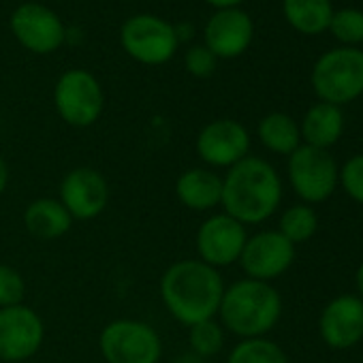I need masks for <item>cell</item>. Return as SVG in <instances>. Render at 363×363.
Returning a JSON list of instances; mask_svg holds the SVG:
<instances>
[{"instance_id":"cell-10","label":"cell","mask_w":363,"mask_h":363,"mask_svg":"<svg viewBox=\"0 0 363 363\" xmlns=\"http://www.w3.org/2000/svg\"><path fill=\"white\" fill-rule=\"evenodd\" d=\"M43 318L28 306L0 308V361L22 363L35 357L43 344Z\"/></svg>"},{"instance_id":"cell-11","label":"cell","mask_w":363,"mask_h":363,"mask_svg":"<svg viewBox=\"0 0 363 363\" xmlns=\"http://www.w3.org/2000/svg\"><path fill=\"white\" fill-rule=\"evenodd\" d=\"M248 233L242 223L225 212L208 216L197 229V259L214 269L229 267L240 261Z\"/></svg>"},{"instance_id":"cell-15","label":"cell","mask_w":363,"mask_h":363,"mask_svg":"<svg viewBox=\"0 0 363 363\" xmlns=\"http://www.w3.org/2000/svg\"><path fill=\"white\" fill-rule=\"evenodd\" d=\"M318 333L333 350H348L363 340V301L357 295H337L320 312Z\"/></svg>"},{"instance_id":"cell-25","label":"cell","mask_w":363,"mask_h":363,"mask_svg":"<svg viewBox=\"0 0 363 363\" xmlns=\"http://www.w3.org/2000/svg\"><path fill=\"white\" fill-rule=\"evenodd\" d=\"M329 30L340 43H346V45L361 43L363 41V11H359V9L333 11Z\"/></svg>"},{"instance_id":"cell-28","label":"cell","mask_w":363,"mask_h":363,"mask_svg":"<svg viewBox=\"0 0 363 363\" xmlns=\"http://www.w3.org/2000/svg\"><path fill=\"white\" fill-rule=\"evenodd\" d=\"M216 65H218V58L206 48V45H197V48H191L184 56V69L193 75V77H199V79H206L210 77L214 71H216Z\"/></svg>"},{"instance_id":"cell-5","label":"cell","mask_w":363,"mask_h":363,"mask_svg":"<svg viewBox=\"0 0 363 363\" xmlns=\"http://www.w3.org/2000/svg\"><path fill=\"white\" fill-rule=\"evenodd\" d=\"M291 189L306 206L327 201L340 184V167L329 150L301 143L286 162Z\"/></svg>"},{"instance_id":"cell-9","label":"cell","mask_w":363,"mask_h":363,"mask_svg":"<svg viewBox=\"0 0 363 363\" xmlns=\"http://www.w3.org/2000/svg\"><path fill=\"white\" fill-rule=\"evenodd\" d=\"M293 261L295 246L278 229H267L248 235L238 263L242 265L246 278L272 284L276 278L289 272Z\"/></svg>"},{"instance_id":"cell-19","label":"cell","mask_w":363,"mask_h":363,"mask_svg":"<svg viewBox=\"0 0 363 363\" xmlns=\"http://www.w3.org/2000/svg\"><path fill=\"white\" fill-rule=\"evenodd\" d=\"M299 133L306 145L329 150L340 141L344 133V113L337 105L320 101L306 111Z\"/></svg>"},{"instance_id":"cell-6","label":"cell","mask_w":363,"mask_h":363,"mask_svg":"<svg viewBox=\"0 0 363 363\" xmlns=\"http://www.w3.org/2000/svg\"><path fill=\"white\" fill-rule=\"evenodd\" d=\"M105 363H158L162 340L156 329L137 318H116L99 335Z\"/></svg>"},{"instance_id":"cell-18","label":"cell","mask_w":363,"mask_h":363,"mask_svg":"<svg viewBox=\"0 0 363 363\" xmlns=\"http://www.w3.org/2000/svg\"><path fill=\"white\" fill-rule=\"evenodd\" d=\"M24 225L33 238L41 242H52L65 238L71 231L73 218L58 199L41 197L28 203L24 212Z\"/></svg>"},{"instance_id":"cell-22","label":"cell","mask_w":363,"mask_h":363,"mask_svg":"<svg viewBox=\"0 0 363 363\" xmlns=\"http://www.w3.org/2000/svg\"><path fill=\"white\" fill-rule=\"evenodd\" d=\"M278 231L293 244H303L312 240L318 231V214L312 206L297 203L284 210L278 223Z\"/></svg>"},{"instance_id":"cell-16","label":"cell","mask_w":363,"mask_h":363,"mask_svg":"<svg viewBox=\"0 0 363 363\" xmlns=\"http://www.w3.org/2000/svg\"><path fill=\"white\" fill-rule=\"evenodd\" d=\"M255 37V26L242 9H218L206 24V48L216 58L242 56Z\"/></svg>"},{"instance_id":"cell-14","label":"cell","mask_w":363,"mask_h":363,"mask_svg":"<svg viewBox=\"0 0 363 363\" xmlns=\"http://www.w3.org/2000/svg\"><path fill=\"white\" fill-rule=\"evenodd\" d=\"M11 33L33 54H52L65 43L60 18L45 5L24 3L11 16Z\"/></svg>"},{"instance_id":"cell-20","label":"cell","mask_w":363,"mask_h":363,"mask_svg":"<svg viewBox=\"0 0 363 363\" xmlns=\"http://www.w3.org/2000/svg\"><path fill=\"white\" fill-rule=\"evenodd\" d=\"M286 22L301 35H320L329 28L331 0H282Z\"/></svg>"},{"instance_id":"cell-1","label":"cell","mask_w":363,"mask_h":363,"mask_svg":"<svg viewBox=\"0 0 363 363\" xmlns=\"http://www.w3.org/2000/svg\"><path fill=\"white\" fill-rule=\"evenodd\" d=\"M223 293L225 280L220 272L199 259L175 261L160 278L162 306L177 323L186 327L216 318Z\"/></svg>"},{"instance_id":"cell-12","label":"cell","mask_w":363,"mask_h":363,"mask_svg":"<svg viewBox=\"0 0 363 363\" xmlns=\"http://www.w3.org/2000/svg\"><path fill=\"white\" fill-rule=\"evenodd\" d=\"M195 147L208 169H231L248 156L250 135L242 122L220 118L199 130Z\"/></svg>"},{"instance_id":"cell-26","label":"cell","mask_w":363,"mask_h":363,"mask_svg":"<svg viewBox=\"0 0 363 363\" xmlns=\"http://www.w3.org/2000/svg\"><path fill=\"white\" fill-rule=\"evenodd\" d=\"M24 295H26V282L22 274L11 265L0 263V308L24 303Z\"/></svg>"},{"instance_id":"cell-31","label":"cell","mask_w":363,"mask_h":363,"mask_svg":"<svg viewBox=\"0 0 363 363\" xmlns=\"http://www.w3.org/2000/svg\"><path fill=\"white\" fill-rule=\"evenodd\" d=\"M175 363H208V359H203V357H199V354H195V352H184V354H179L177 359H175Z\"/></svg>"},{"instance_id":"cell-17","label":"cell","mask_w":363,"mask_h":363,"mask_svg":"<svg viewBox=\"0 0 363 363\" xmlns=\"http://www.w3.org/2000/svg\"><path fill=\"white\" fill-rule=\"evenodd\" d=\"M177 201L193 212H212L223 201V175L208 167H193L175 182Z\"/></svg>"},{"instance_id":"cell-29","label":"cell","mask_w":363,"mask_h":363,"mask_svg":"<svg viewBox=\"0 0 363 363\" xmlns=\"http://www.w3.org/2000/svg\"><path fill=\"white\" fill-rule=\"evenodd\" d=\"M7 184H9V167L5 162V158L0 156V197L7 191Z\"/></svg>"},{"instance_id":"cell-23","label":"cell","mask_w":363,"mask_h":363,"mask_svg":"<svg viewBox=\"0 0 363 363\" xmlns=\"http://www.w3.org/2000/svg\"><path fill=\"white\" fill-rule=\"evenodd\" d=\"M227 363H289V357L274 340L248 337L231 348Z\"/></svg>"},{"instance_id":"cell-30","label":"cell","mask_w":363,"mask_h":363,"mask_svg":"<svg viewBox=\"0 0 363 363\" xmlns=\"http://www.w3.org/2000/svg\"><path fill=\"white\" fill-rule=\"evenodd\" d=\"M206 3H210L216 9H235L244 0H206Z\"/></svg>"},{"instance_id":"cell-4","label":"cell","mask_w":363,"mask_h":363,"mask_svg":"<svg viewBox=\"0 0 363 363\" xmlns=\"http://www.w3.org/2000/svg\"><path fill=\"white\" fill-rule=\"evenodd\" d=\"M312 88L323 103L346 105L363 94V52L337 48L323 54L312 69Z\"/></svg>"},{"instance_id":"cell-7","label":"cell","mask_w":363,"mask_h":363,"mask_svg":"<svg viewBox=\"0 0 363 363\" xmlns=\"http://www.w3.org/2000/svg\"><path fill=\"white\" fill-rule=\"evenodd\" d=\"M54 105L58 116L69 126L86 128L101 118L105 109V94L92 73L84 69H71L56 82Z\"/></svg>"},{"instance_id":"cell-24","label":"cell","mask_w":363,"mask_h":363,"mask_svg":"<svg viewBox=\"0 0 363 363\" xmlns=\"http://www.w3.org/2000/svg\"><path fill=\"white\" fill-rule=\"evenodd\" d=\"M189 346L191 352L203 359L216 357L225 348V327L216 318H208L189 327Z\"/></svg>"},{"instance_id":"cell-8","label":"cell","mask_w":363,"mask_h":363,"mask_svg":"<svg viewBox=\"0 0 363 363\" xmlns=\"http://www.w3.org/2000/svg\"><path fill=\"white\" fill-rule=\"evenodd\" d=\"M120 41L130 58L147 67H158L173 58L179 37L177 28L162 18L141 13L124 22Z\"/></svg>"},{"instance_id":"cell-32","label":"cell","mask_w":363,"mask_h":363,"mask_svg":"<svg viewBox=\"0 0 363 363\" xmlns=\"http://www.w3.org/2000/svg\"><path fill=\"white\" fill-rule=\"evenodd\" d=\"M354 282H357V293H359L357 297H359V299L363 301V263H361V265L357 267V276H354Z\"/></svg>"},{"instance_id":"cell-21","label":"cell","mask_w":363,"mask_h":363,"mask_svg":"<svg viewBox=\"0 0 363 363\" xmlns=\"http://www.w3.org/2000/svg\"><path fill=\"white\" fill-rule=\"evenodd\" d=\"M259 139L261 143L280 156H291L299 145H301V133H299V124L280 111L267 113L261 122H259Z\"/></svg>"},{"instance_id":"cell-13","label":"cell","mask_w":363,"mask_h":363,"mask_svg":"<svg viewBox=\"0 0 363 363\" xmlns=\"http://www.w3.org/2000/svg\"><path fill=\"white\" fill-rule=\"evenodd\" d=\"M73 220H94L109 203V184L101 171L75 167L60 182V199Z\"/></svg>"},{"instance_id":"cell-3","label":"cell","mask_w":363,"mask_h":363,"mask_svg":"<svg viewBox=\"0 0 363 363\" xmlns=\"http://www.w3.org/2000/svg\"><path fill=\"white\" fill-rule=\"evenodd\" d=\"M216 316L240 340L265 337L282 316V297L269 282L242 278L225 286Z\"/></svg>"},{"instance_id":"cell-27","label":"cell","mask_w":363,"mask_h":363,"mask_svg":"<svg viewBox=\"0 0 363 363\" xmlns=\"http://www.w3.org/2000/svg\"><path fill=\"white\" fill-rule=\"evenodd\" d=\"M340 186L352 201L363 206V154H354L340 167Z\"/></svg>"},{"instance_id":"cell-2","label":"cell","mask_w":363,"mask_h":363,"mask_svg":"<svg viewBox=\"0 0 363 363\" xmlns=\"http://www.w3.org/2000/svg\"><path fill=\"white\" fill-rule=\"evenodd\" d=\"M282 201V179L272 162L259 156H246L223 177L225 214L248 225H261L276 214Z\"/></svg>"}]
</instances>
